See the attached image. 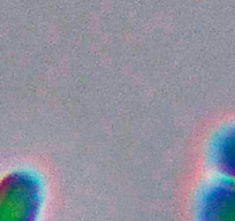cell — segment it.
I'll return each mask as SVG.
<instances>
[{
  "label": "cell",
  "instance_id": "obj_1",
  "mask_svg": "<svg viewBox=\"0 0 235 221\" xmlns=\"http://www.w3.org/2000/svg\"><path fill=\"white\" fill-rule=\"evenodd\" d=\"M43 179L33 169H14L0 179V221H39L45 204Z\"/></svg>",
  "mask_w": 235,
  "mask_h": 221
},
{
  "label": "cell",
  "instance_id": "obj_2",
  "mask_svg": "<svg viewBox=\"0 0 235 221\" xmlns=\"http://www.w3.org/2000/svg\"><path fill=\"white\" fill-rule=\"evenodd\" d=\"M195 221H235V180L218 175L204 184L196 201Z\"/></svg>",
  "mask_w": 235,
  "mask_h": 221
},
{
  "label": "cell",
  "instance_id": "obj_3",
  "mask_svg": "<svg viewBox=\"0 0 235 221\" xmlns=\"http://www.w3.org/2000/svg\"><path fill=\"white\" fill-rule=\"evenodd\" d=\"M210 159L218 175L235 180V122L220 129L213 137Z\"/></svg>",
  "mask_w": 235,
  "mask_h": 221
}]
</instances>
